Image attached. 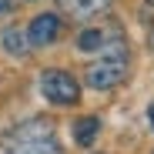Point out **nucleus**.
Instances as JSON below:
<instances>
[{"instance_id":"obj_1","label":"nucleus","mask_w":154,"mask_h":154,"mask_svg":"<svg viewBox=\"0 0 154 154\" xmlns=\"http://www.w3.org/2000/svg\"><path fill=\"white\" fill-rule=\"evenodd\" d=\"M4 154H64L54 134V124L50 121H23L20 127L7 134L4 141Z\"/></svg>"},{"instance_id":"obj_2","label":"nucleus","mask_w":154,"mask_h":154,"mask_svg":"<svg viewBox=\"0 0 154 154\" xmlns=\"http://www.w3.org/2000/svg\"><path fill=\"white\" fill-rule=\"evenodd\" d=\"M40 94H44V100H50V104L67 107V104H77V100H81V84H77L67 70L54 67V70L40 74Z\"/></svg>"},{"instance_id":"obj_3","label":"nucleus","mask_w":154,"mask_h":154,"mask_svg":"<svg viewBox=\"0 0 154 154\" xmlns=\"http://www.w3.org/2000/svg\"><path fill=\"white\" fill-rule=\"evenodd\" d=\"M127 77V57L124 54H111V57H100L97 64H91L84 70V81L94 87V91H111L117 87Z\"/></svg>"},{"instance_id":"obj_4","label":"nucleus","mask_w":154,"mask_h":154,"mask_svg":"<svg viewBox=\"0 0 154 154\" xmlns=\"http://www.w3.org/2000/svg\"><path fill=\"white\" fill-rule=\"evenodd\" d=\"M60 34V17L57 14H37L30 20V27H27V44L34 47H47V44H54Z\"/></svg>"},{"instance_id":"obj_5","label":"nucleus","mask_w":154,"mask_h":154,"mask_svg":"<svg viewBox=\"0 0 154 154\" xmlns=\"http://www.w3.org/2000/svg\"><path fill=\"white\" fill-rule=\"evenodd\" d=\"M60 10L70 14L74 20H91V17H100V14H107L114 0H57Z\"/></svg>"},{"instance_id":"obj_6","label":"nucleus","mask_w":154,"mask_h":154,"mask_svg":"<svg viewBox=\"0 0 154 154\" xmlns=\"http://www.w3.org/2000/svg\"><path fill=\"white\" fill-rule=\"evenodd\" d=\"M97 134H100V121H97V117H81V121H74V141L81 144V147L94 144Z\"/></svg>"},{"instance_id":"obj_7","label":"nucleus","mask_w":154,"mask_h":154,"mask_svg":"<svg viewBox=\"0 0 154 154\" xmlns=\"http://www.w3.org/2000/svg\"><path fill=\"white\" fill-rule=\"evenodd\" d=\"M107 47V34L100 27H91V30H81L77 34V50H84V54H91V50H104Z\"/></svg>"},{"instance_id":"obj_8","label":"nucleus","mask_w":154,"mask_h":154,"mask_svg":"<svg viewBox=\"0 0 154 154\" xmlns=\"http://www.w3.org/2000/svg\"><path fill=\"white\" fill-rule=\"evenodd\" d=\"M4 47L10 50V54H27V34H20L17 27H10V30H4Z\"/></svg>"},{"instance_id":"obj_9","label":"nucleus","mask_w":154,"mask_h":154,"mask_svg":"<svg viewBox=\"0 0 154 154\" xmlns=\"http://www.w3.org/2000/svg\"><path fill=\"white\" fill-rule=\"evenodd\" d=\"M14 4H17V0H0V14H4V10H10Z\"/></svg>"},{"instance_id":"obj_10","label":"nucleus","mask_w":154,"mask_h":154,"mask_svg":"<svg viewBox=\"0 0 154 154\" xmlns=\"http://www.w3.org/2000/svg\"><path fill=\"white\" fill-rule=\"evenodd\" d=\"M147 121H151V131H154V104H151V111H147Z\"/></svg>"},{"instance_id":"obj_11","label":"nucleus","mask_w":154,"mask_h":154,"mask_svg":"<svg viewBox=\"0 0 154 154\" xmlns=\"http://www.w3.org/2000/svg\"><path fill=\"white\" fill-rule=\"evenodd\" d=\"M151 47H154V30H151Z\"/></svg>"},{"instance_id":"obj_12","label":"nucleus","mask_w":154,"mask_h":154,"mask_svg":"<svg viewBox=\"0 0 154 154\" xmlns=\"http://www.w3.org/2000/svg\"><path fill=\"white\" fill-rule=\"evenodd\" d=\"M147 4H154V0H147Z\"/></svg>"}]
</instances>
